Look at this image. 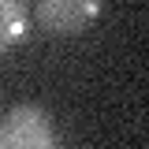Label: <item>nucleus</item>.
Listing matches in <instances>:
<instances>
[{
	"label": "nucleus",
	"instance_id": "nucleus-1",
	"mask_svg": "<svg viewBox=\"0 0 149 149\" xmlns=\"http://www.w3.org/2000/svg\"><path fill=\"white\" fill-rule=\"evenodd\" d=\"M56 130L49 112L37 104H15L0 116V149H49Z\"/></svg>",
	"mask_w": 149,
	"mask_h": 149
},
{
	"label": "nucleus",
	"instance_id": "nucleus-2",
	"mask_svg": "<svg viewBox=\"0 0 149 149\" xmlns=\"http://www.w3.org/2000/svg\"><path fill=\"white\" fill-rule=\"evenodd\" d=\"M101 0H37V19L45 30H52L60 37H71L90 30L101 19Z\"/></svg>",
	"mask_w": 149,
	"mask_h": 149
},
{
	"label": "nucleus",
	"instance_id": "nucleus-3",
	"mask_svg": "<svg viewBox=\"0 0 149 149\" xmlns=\"http://www.w3.org/2000/svg\"><path fill=\"white\" fill-rule=\"evenodd\" d=\"M30 30V15L22 0H0V52L15 49Z\"/></svg>",
	"mask_w": 149,
	"mask_h": 149
}]
</instances>
